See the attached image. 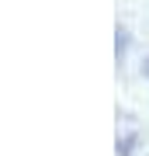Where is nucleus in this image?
Segmentation results:
<instances>
[{"instance_id": "f03ea898", "label": "nucleus", "mask_w": 149, "mask_h": 156, "mask_svg": "<svg viewBox=\"0 0 149 156\" xmlns=\"http://www.w3.org/2000/svg\"><path fill=\"white\" fill-rule=\"evenodd\" d=\"M132 153H135V135L128 132V135L118 139V156H132Z\"/></svg>"}, {"instance_id": "7ed1b4c3", "label": "nucleus", "mask_w": 149, "mask_h": 156, "mask_svg": "<svg viewBox=\"0 0 149 156\" xmlns=\"http://www.w3.org/2000/svg\"><path fill=\"white\" fill-rule=\"evenodd\" d=\"M142 73H146V76H149V59H146V62H142Z\"/></svg>"}, {"instance_id": "f257e3e1", "label": "nucleus", "mask_w": 149, "mask_h": 156, "mask_svg": "<svg viewBox=\"0 0 149 156\" xmlns=\"http://www.w3.org/2000/svg\"><path fill=\"white\" fill-rule=\"evenodd\" d=\"M125 49H128V31L118 24V28H115V56H118V59H125Z\"/></svg>"}]
</instances>
